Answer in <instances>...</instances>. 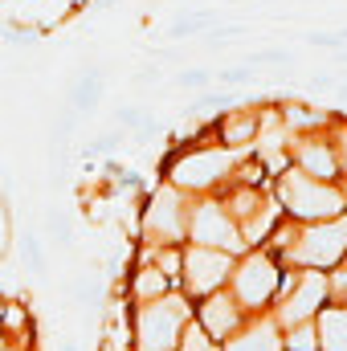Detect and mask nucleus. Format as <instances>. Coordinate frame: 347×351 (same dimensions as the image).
I'll return each instance as SVG.
<instances>
[{"instance_id":"obj_28","label":"nucleus","mask_w":347,"mask_h":351,"mask_svg":"<svg viewBox=\"0 0 347 351\" xmlns=\"http://www.w3.org/2000/svg\"><path fill=\"white\" fill-rule=\"evenodd\" d=\"M339 184H344V200H347V176H344V180H339Z\"/></svg>"},{"instance_id":"obj_2","label":"nucleus","mask_w":347,"mask_h":351,"mask_svg":"<svg viewBox=\"0 0 347 351\" xmlns=\"http://www.w3.org/2000/svg\"><path fill=\"white\" fill-rule=\"evenodd\" d=\"M196 302L176 286L152 302H131V351H176Z\"/></svg>"},{"instance_id":"obj_10","label":"nucleus","mask_w":347,"mask_h":351,"mask_svg":"<svg viewBox=\"0 0 347 351\" xmlns=\"http://www.w3.org/2000/svg\"><path fill=\"white\" fill-rule=\"evenodd\" d=\"M290 164L302 168L307 176H319V180H339V160H335L331 123H323V127H315V131L290 135Z\"/></svg>"},{"instance_id":"obj_4","label":"nucleus","mask_w":347,"mask_h":351,"mask_svg":"<svg viewBox=\"0 0 347 351\" xmlns=\"http://www.w3.org/2000/svg\"><path fill=\"white\" fill-rule=\"evenodd\" d=\"M282 274L286 265L282 258H274L265 245H250L246 254H237L233 274H229V294L241 302L246 315H261L274 306L278 290H282Z\"/></svg>"},{"instance_id":"obj_7","label":"nucleus","mask_w":347,"mask_h":351,"mask_svg":"<svg viewBox=\"0 0 347 351\" xmlns=\"http://www.w3.org/2000/svg\"><path fill=\"white\" fill-rule=\"evenodd\" d=\"M327 302H331V298H327V269H298V265H286L282 290H278L270 315L278 319V327H294V323L315 319Z\"/></svg>"},{"instance_id":"obj_11","label":"nucleus","mask_w":347,"mask_h":351,"mask_svg":"<svg viewBox=\"0 0 347 351\" xmlns=\"http://www.w3.org/2000/svg\"><path fill=\"white\" fill-rule=\"evenodd\" d=\"M250 315L241 311V302L229 294V286H221V290H213V294H204V298H196V323L213 335V339H229L241 323H246Z\"/></svg>"},{"instance_id":"obj_8","label":"nucleus","mask_w":347,"mask_h":351,"mask_svg":"<svg viewBox=\"0 0 347 351\" xmlns=\"http://www.w3.org/2000/svg\"><path fill=\"white\" fill-rule=\"evenodd\" d=\"M188 241L196 245H217V250H229V254H246V237H241V225L229 217L221 192H204V196H192V208H188Z\"/></svg>"},{"instance_id":"obj_16","label":"nucleus","mask_w":347,"mask_h":351,"mask_svg":"<svg viewBox=\"0 0 347 351\" xmlns=\"http://www.w3.org/2000/svg\"><path fill=\"white\" fill-rule=\"evenodd\" d=\"M135 262H152L160 265L176 286H180V269H184V245H139V258Z\"/></svg>"},{"instance_id":"obj_17","label":"nucleus","mask_w":347,"mask_h":351,"mask_svg":"<svg viewBox=\"0 0 347 351\" xmlns=\"http://www.w3.org/2000/svg\"><path fill=\"white\" fill-rule=\"evenodd\" d=\"M98 98H102V70H86V74L70 86V94H66V102L74 106V114H86Z\"/></svg>"},{"instance_id":"obj_12","label":"nucleus","mask_w":347,"mask_h":351,"mask_svg":"<svg viewBox=\"0 0 347 351\" xmlns=\"http://www.w3.org/2000/svg\"><path fill=\"white\" fill-rule=\"evenodd\" d=\"M258 131H261V110L254 106H229L217 123H213V139L217 143H225V147H233V152H254V143H258Z\"/></svg>"},{"instance_id":"obj_15","label":"nucleus","mask_w":347,"mask_h":351,"mask_svg":"<svg viewBox=\"0 0 347 351\" xmlns=\"http://www.w3.org/2000/svg\"><path fill=\"white\" fill-rule=\"evenodd\" d=\"M319 327V351H347V306L344 302H327L315 315Z\"/></svg>"},{"instance_id":"obj_26","label":"nucleus","mask_w":347,"mask_h":351,"mask_svg":"<svg viewBox=\"0 0 347 351\" xmlns=\"http://www.w3.org/2000/svg\"><path fill=\"white\" fill-rule=\"evenodd\" d=\"M331 139H335V160H339V180L347 176V123H331Z\"/></svg>"},{"instance_id":"obj_14","label":"nucleus","mask_w":347,"mask_h":351,"mask_svg":"<svg viewBox=\"0 0 347 351\" xmlns=\"http://www.w3.org/2000/svg\"><path fill=\"white\" fill-rule=\"evenodd\" d=\"M168 290H176V282L160 269V265L131 262V278L123 282L127 302H152V298H160V294H168Z\"/></svg>"},{"instance_id":"obj_20","label":"nucleus","mask_w":347,"mask_h":351,"mask_svg":"<svg viewBox=\"0 0 347 351\" xmlns=\"http://www.w3.org/2000/svg\"><path fill=\"white\" fill-rule=\"evenodd\" d=\"M213 12H192V16H180L168 25V37H192V33H208L213 29Z\"/></svg>"},{"instance_id":"obj_19","label":"nucleus","mask_w":347,"mask_h":351,"mask_svg":"<svg viewBox=\"0 0 347 351\" xmlns=\"http://www.w3.org/2000/svg\"><path fill=\"white\" fill-rule=\"evenodd\" d=\"M176 351H221V339H213L200 323H196V315H192V323L184 327V335H180V348Z\"/></svg>"},{"instance_id":"obj_9","label":"nucleus","mask_w":347,"mask_h":351,"mask_svg":"<svg viewBox=\"0 0 347 351\" xmlns=\"http://www.w3.org/2000/svg\"><path fill=\"white\" fill-rule=\"evenodd\" d=\"M237 254L229 250H217V245H196V241H184V269H180V290L196 302L221 286H229V274H233Z\"/></svg>"},{"instance_id":"obj_22","label":"nucleus","mask_w":347,"mask_h":351,"mask_svg":"<svg viewBox=\"0 0 347 351\" xmlns=\"http://www.w3.org/2000/svg\"><path fill=\"white\" fill-rule=\"evenodd\" d=\"M21 258H25V265H29L33 274H45V245H41V237L25 233V237H21Z\"/></svg>"},{"instance_id":"obj_6","label":"nucleus","mask_w":347,"mask_h":351,"mask_svg":"<svg viewBox=\"0 0 347 351\" xmlns=\"http://www.w3.org/2000/svg\"><path fill=\"white\" fill-rule=\"evenodd\" d=\"M347 258V213L327 217V221H307L298 225L290 250L282 254V265L298 269H331Z\"/></svg>"},{"instance_id":"obj_27","label":"nucleus","mask_w":347,"mask_h":351,"mask_svg":"<svg viewBox=\"0 0 347 351\" xmlns=\"http://www.w3.org/2000/svg\"><path fill=\"white\" fill-rule=\"evenodd\" d=\"M286 62H290L286 49H258V53H250V66H286Z\"/></svg>"},{"instance_id":"obj_3","label":"nucleus","mask_w":347,"mask_h":351,"mask_svg":"<svg viewBox=\"0 0 347 351\" xmlns=\"http://www.w3.org/2000/svg\"><path fill=\"white\" fill-rule=\"evenodd\" d=\"M278 204L286 217H294L298 225L307 221H327V217H339L347 213V200H344V184L339 180H319V176H307L302 168L286 164L282 172L270 180Z\"/></svg>"},{"instance_id":"obj_23","label":"nucleus","mask_w":347,"mask_h":351,"mask_svg":"<svg viewBox=\"0 0 347 351\" xmlns=\"http://www.w3.org/2000/svg\"><path fill=\"white\" fill-rule=\"evenodd\" d=\"M327 298L347 306V258L339 265H331V269H327Z\"/></svg>"},{"instance_id":"obj_1","label":"nucleus","mask_w":347,"mask_h":351,"mask_svg":"<svg viewBox=\"0 0 347 351\" xmlns=\"http://www.w3.org/2000/svg\"><path fill=\"white\" fill-rule=\"evenodd\" d=\"M241 156L246 152H233V147H225V143H217L208 135L204 143H184L172 160L164 164V180H172L176 188H184L188 196L221 192L225 184H233Z\"/></svg>"},{"instance_id":"obj_5","label":"nucleus","mask_w":347,"mask_h":351,"mask_svg":"<svg viewBox=\"0 0 347 351\" xmlns=\"http://www.w3.org/2000/svg\"><path fill=\"white\" fill-rule=\"evenodd\" d=\"M188 208L192 196L172 180L156 184L139 208V245H184L188 241Z\"/></svg>"},{"instance_id":"obj_13","label":"nucleus","mask_w":347,"mask_h":351,"mask_svg":"<svg viewBox=\"0 0 347 351\" xmlns=\"http://www.w3.org/2000/svg\"><path fill=\"white\" fill-rule=\"evenodd\" d=\"M221 351H286V343H282L278 319H274L270 311H261V315H250V319L221 343Z\"/></svg>"},{"instance_id":"obj_18","label":"nucleus","mask_w":347,"mask_h":351,"mask_svg":"<svg viewBox=\"0 0 347 351\" xmlns=\"http://www.w3.org/2000/svg\"><path fill=\"white\" fill-rule=\"evenodd\" d=\"M282 343H286V351H319V327H315V319L282 327Z\"/></svg>"},{"instance_id":"obj_25","label":"nucleus","mask_w":347,"mask_h":351,"mask_svg":"<svg viewBox=\"0 0 347 351\" xmlns=\"http://www.w3.org/2000/svg\"><path fill=\"white\" fill-rule=\"evenodd\" d=\"M176 86L180 90H208L213 86V74L200 70V66H196V70H180V74H176Z\"/></svg>"},{"instance_id":"obj_21","label":"nucleus","mask_w":347,"mask_h":351,"mask_svg":"<svg viewBox=\"0 0 347 351\" xmlns=\"http://www.w3.org/2000/svg\"><path fill=\"white\" fill-rule=\"evenodd\" d=\"M45 233H49L53 245L66 250V245H70V217H66L62 208H49V213H45Z\"/></svg>"},{"instance_id":"obj_24","label":"nucleus","mask_w":347,"mask_h":351,"mask_svg":"<svg viewBox=\"0 0 347 351\" xmlns=\"http://www.w3.org/2000/svg\"><path fill=\"white\" fill-rule=\"evenodd\" d=\"M250 78H254V66H250V62H246V66H225V70H217V74H213V82H217V86H246V82H250Z\"/></svg>"}]
</instances>
